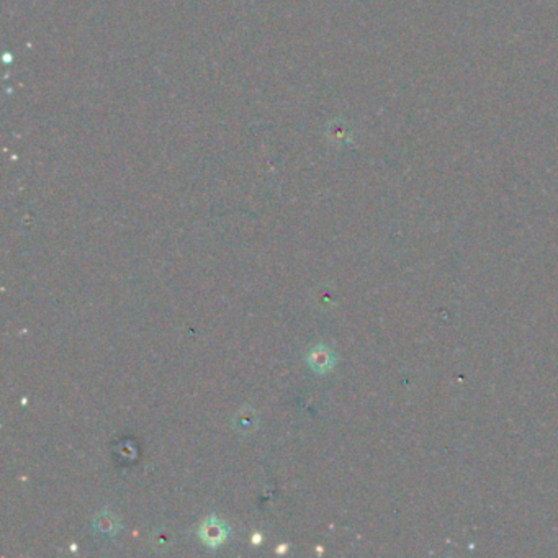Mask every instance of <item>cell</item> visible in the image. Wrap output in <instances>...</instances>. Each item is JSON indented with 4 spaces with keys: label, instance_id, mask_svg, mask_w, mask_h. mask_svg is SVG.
I'll return each instance as SVG.
<instances>
[{
    "label": "cell",
    "instance_id": "obj_1",
    "mask_svg": "<svg viewBox=\"0 0 558 558\" xmlns=\"http://www.w3.org/2000/svg\"><path fill=\"white\" fill-rule=\"evenodd\" d=\"M198 537L208 549H218L228 540L230 529L226 526L225 521H221L215 516H210L208 519H205L198 527Z\"/></svg>",
    "mask_w": 558,
    "mask_h": 558
},
{
    "label": "cell",
    "instance_id": "obj_5",
    "mask_svg": "<svg viewBox=\"0 0 558 558\" xmlns=\"http://www.w3.org/2000/svg\"><path fill=\"white\" fill-rule=\"evenodd\" d=\"M153 544L156 549H169L170 544H172V537H170L169 532L165 530H156L153 537Z\"/></svg>",
    "mask_w": 558,
    "mask_h": 558
},
{
    "label": "cell",
    "instance_id": "obj_3",
    "mask_svg": "<svg viewBox=\"0 0 558 558\" xmlns=\"http://www.w3.org/2000/svg\"><path fill=\"white\" fill-rule=\"evenodd\" d=\"M308 365L311 367L314 372H318V374H326L331 369H333L334 364H336V357L333 354V350L326 345H316V348L309 350L308 354Z\"/></svg>",
    "mask_w": 558,
    "mask_h": 558
},
{
    "label": "cell",
    "instance_id": "obj_2",
    "mask_svg": "<svg viewBox=\"0 0 558 558\" xmlns=\"http://www.w3.org/2000/svg\"><path fill=\"white\" fill-rule=\"evenodd\" d=\"M92 529L95 530L97 535L105 537V539H112V537L120 534L121 521L118 519V516L113 514L110 509H102L100 513L92 519Z\"/></svg>",
    "mask_w": 558,
    "mask_h": 558
},
{
    "label": "cell",
    "instance_id": "obj_4",
    "mask_svg": "<svg viewBox=\"0 0 558 558\" xmlns=\"http://www.w3.org/2000/svg\"><path fill=\"white\" fill-rule=\"evenodd\" d=\"M259 425V416L254 411L252 406H244L241 411L236 412L235 420H232V426L237 432L242 434H249L254 431V429Z\"/></svg>",
    "mask_w": 558,
    "mask_h": 558
}]
</instances>
